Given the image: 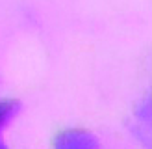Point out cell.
<instances>
[{"label": "cell", "mask_w": 152, "mask_h": 149, "mask_svg": "<svg viewBox=\"0 0 152 149\" xmlns=\"http://www.w3.org/2000/svg\"><path fill=\"white\" fill-rule=\"evenodd\" d=\"M20 112V104L13 99H0V140L4 131L10 127Z\"/></svg>", "instance_id": "7a4b0ae2"}, {"label": "cell", "mask_w": 152, "mask_h": 149, "mask_svg": "<svg viewBox=\"0 0 152 149\" xmlns=\"http://www.w3.org/2000/svg\"><path fill=\"white\" fill-rule=\"evenodd\" d=\"M0 149H10V147H6V145L2 144V140H0Z\"/></svg>", "instance_id": "3957f363"}, {"label": "cell", "mask_w": 152, "mask_h": 149, "mask_svg": "<svg viewBox=\"0 0 152 149\" xmlns=\"http://www.w3.org/2000/svg\"><path fill=\"white\" fill-rule=\"evenodd\" d=\"M54 149H102V144L89 131L67 129L56 136Z\"/></svg>", "instance_id": "6da1fadb"}]
</instances>
